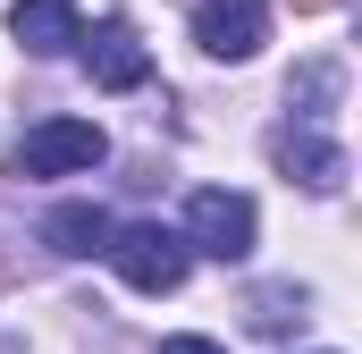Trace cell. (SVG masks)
<instances>
[{"label":"cell","instance_id":"1","mask_svg":"<svg viewBox=\"0 0 362 354\" xmlns=\"http://www.w3.org/2000/svg\"><path fill=\"white\" fill-rule=\"evenodd\" d=\"M110 270L135 287V295H177L194 253H185L177 228H160V219H135V228H110Z\"/></svg>","mask_w":362,"mask_h":354},{"label":"cell","instance_id":"2","mask_svg":"<svg viewBox=\"0 0 362 354\" xmlns=\"http://www.w3.org/2000/svg\"><path fill=\"white\" fill-rule=\"evenodd\" d=\"M185 253H211V262H245L253 253V236H262V211H253V194H236V185H202L194 202H185Z\"/></svg>","mask_w":362,"mask_h":354},{"label":"cell","instance_id":"3","mask_svg":"<svg viewBox=\"0 0 362 354\" xmlns=\"http://www.w3.org/2000/svg\"><path fill=\"white\" fill-rule=\"evenodd\" d=\"M110 135L93 118H42L17 135V177H76V169H101Z\"/></svg>","mask_w":362,"mask_h":354},{"label":"cell","instance_id":"4","mask_svg":"<svg viewBox=\"0 0 362 354\" xmlns=\"http://www.w3.org/2000/svg\"><path fill=\"white\" fill-rule=\"evenodd\" d=\"M194 42L211 51V59H253L262 42H270V0H202L194 8Z\"/></svg>","mask_w":362,"mask_h":354},{"label":"cell","instance_id":"5","mask_svg":"<svg viewBox=\"0 0 362 354\" xmlns=\"http://www.w3.org/2000/svg\"><path fill=\"white\" fill-rule=\"evenodd\" d=\"M76 51H85V68H93V85H101V93H135L144 76H152V51L135 42V25H127V17H101Z\"/></svg>","mask_w":362,"mask_h":354},{"label":"cell","instance_id":"6","mask_svg":"<svg viewBox=\"0 0 362 354\" xmlns=\"http://www.w3.org/2000/svg\"><path fill=\"white\" fill-rule=\"evenodd\" d=\"M8 34H17V51H34V59H68V51L85 42V17H76V0H17V8H8Z\"/></svg>","mask_w":362,"mask_h":354},{"label":"cell","instance_id":"7","mask_svg":"<svg viewBox=\"0 0 362 354\" xmlns=\"http://www.w3.org/2000/svg\"><path fill=\"white\" fill-rule=\"evenodd\" d=\"M278 169L295 177L303 194H337V185H346V152H337L312 118H295V127L278 135Z\"/></svg>","mask_w":362,"mask_h":354},{"label":"cell","instance_id":"8","mask_svg":"<svg viewBox=\"0 0 362 354\" xmlns=\"http://www.w3.org/2000/svg\"><path fill=\"white\" fill-rule=\"evenodd\" d=\"M42 245H51V253H68V262L110 253V211H101V202H59V211L42 219Z\"/></svg>","mask_w":362,"mask_h":354},{"label":"cell","instance_id":"9","mask_svg":"<svg viewBox=\"0 0 362 354\" xmlns=\"http://www.w3.org/2000/svg\"><path fill=\"white\" fill-rule=\"evenodd\" d=\"M286 312L303 321V295H295V287H253V304H245V321H253L262 338H278V329H286Z\"/></svg>","mask_w":362,"mask_h":354},{"label":"cell","instance_id":"10","mask_svg":"<svg viewBox=\"0 0 362 354\" xmlns=\"http://www.w3.org/2000/svg\"><path fill=\"white\" fill-rule=\"evenodd\" d=\"M160 354H228V346H211V338H169Z\"/></svg>","mask_w":362,"mask_h":354}]
</instances>
